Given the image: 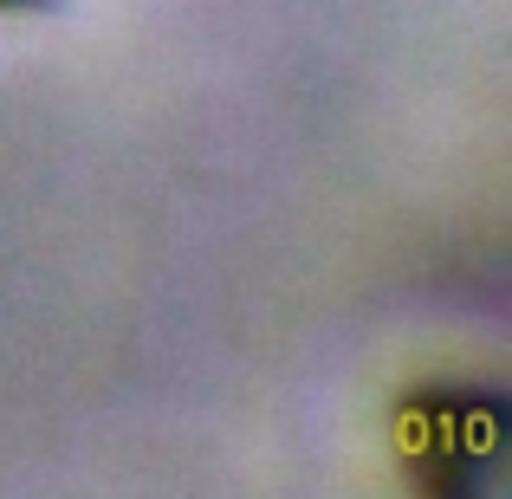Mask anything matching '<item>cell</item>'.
I'll return each instance as SVG.
<instances>
[{
    "instance_id": "obj_1",
    "label": "cell",
    "mask_w": 512,
    "mask_h": 499,
    "mask_svg": "<svg viewBox=\"0 0 512 499\" xmlns=\"http://www.w3.org/2000/svg\"><path fill=\"white\" fill-rule=\"evenodd\" d=\"M46 7H59V0H0V13H46Z\"/></svg>"
}]
</instances>
